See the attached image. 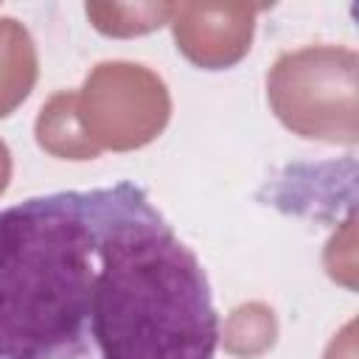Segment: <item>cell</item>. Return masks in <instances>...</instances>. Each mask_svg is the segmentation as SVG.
<instances>
[{
	"label": "cell",
	"instance_id": "cell-1",
	"mask_svg": "<svg viewBox=\"0 0 359 359\" xmlns=\"http://www.w3.org/2000/svg\"><path fill=\"white\" fill-rule=\"evenodd\" d=\"M202 264L135 182L0 210V359H213Z\"/></svg>",
	"mask_w": 359,
	"mask_h": 359
},
{
	"label": "cell",
	"instance_id": "cell-2",
	"mask_svg": "<svg viewBox=\"0 0 359 359\" xmlns=\"http://www.w3.org/2000/svg\"><path fill=\"white\" fill-rule=\"evenodd\" d=\"M359 56L342 45H306L280 53L266 73L275 118L306 140H359Z\"/></svg>",
	"mask_w": 359,
	"mask_h": 359
},
{
	"label": "cell",
	"instance_id": "cell-3",
	"mask_svg": "<svg viewBox=\"0 0 359 359\" xmlns=\"http://www.w3.org/2000/svg\"><path fill=\"white\" fill-rule=\"evenodd\" d=\"M84 135L104 151H135L163 135L171 118L165 81L137 62H98L76 93Z\"/></svg>",
	"mask_w": 359,
	"mask_h": 359
},
{
	"label": "cell",
	"instance_id": "cell-4",
	"mask_svg": "<svg viewBox=\"0 0 359 359\" xmlns=\"http://www.w3.org/2000/svg\"><path fill=\"white\" fill-rule=\"evenodd\" d=\"M261 8L255 3H177L168 25L177 50L191 65L224 70L250 53Z\"/></svg>",
	"mask_w": 359,
	"mask_h": 359
},
{
	"label": "cell",
	"instance_id": "cell-5",
	"mask_svg": "<svg viewBox=\"0 0 359 359\" xmlns=\"http://www.w3.org/2000/svg\"><path fill=\"white\" fill-rule=\"evenodd\" d=\"M36 76L39 56L28 28L14 17H0V118L31 95Z\"/></svg>",
	"mask_w": 359,
	"mask_h": 359
},
{
	"label": "cell",
	"instance_id": "cell-6",
	"mask_svg": "<svg viewBox=\"0 0 359 359\" xmlns=\"http://www.w3.org/2000/svg\"><path fill=\"white\" fill-rule=\"evenodd\" d=\"M34 135L39 149L59 160H95L101 154V149L84 135L79 123L73 90H59L42 104Z\"/></svg>",
	"mask_w": 359,
	"mask_h": 359
},
{
	"label": "cell",
	"instance_id": "cell-7",
	"mask_svg": "<svg viewBox=\"0 0 359 359\" xmlns=\"http://www.w3.org/2000/svg\"><path fill=\"white\" fill-rule=\"evenodd\" d=\"M177 3H87L84 14L104 36H143L171 22Z\"/></svg>",
	"mask_w": 359,
	"mask_h": 359
},
{
	"label": "cell",
	"instance_id": "cell-8",
	"mask_svg": "<svg viewBox=\"0 0 359 359\" xmlns=\"http://www.w3.org/2000/svg\"><path fill=\"white\" fill-rule=\"evenodd\" d=\"M275 337H278L275 311L261 300L236 306L224 320V331L219 334L224 351L238 359H255L266 353L275 345Z\"/></svg>",
	"mask_w": 359,
	"mask_h": 359
},
{
	"label": "cell",
	"instance_id": "cell-9",
	"mask_svg": "<svg viewBox=\"0 0 359 359\" xmlns=\"http://www.w3.org/2000/svg\"><path fill=\"white\" fill-rule=\"evenodd\" d=\"M323 261H325V269H328V275L334 280L345 283L348 289L356 286V280H353V275H356V261H353V216L342 224L339 233L331 236Z\"/></svg>",
	"mask_w": 359,
	"mask_h": 359
},
{
	"label": "cell",
	"instance_id": "cell-10",
	"mask_svg": "<svg viewBox=\"0 0 359 359\" xmlns=\"http://www.w3.org/2000/svg\"><path fill=\"white\" fill-rule=\"evenodd\" d=\"M323 359H356V351H353V323H348L342 328V334L331 339V345H328Z\"/></svg>",
	"mask_w": 359,
	"mask_h": 359
},
{
	"label": "cell",
	"instance_id": "cell-11",
	"mask_svg": "<svg viewBox=\"0 0 359 359\" xmlns=\"http://www.w3.org/2000/svg\"><path fill=\"white\" fill-rule=\"evenodd\" d=\"M8 180H11V151H8V146L0 140V196H3L6 188H8Z\"/></svg>",
	"mask_w": 359,
	"mask_h": 359
}]
</instances>
